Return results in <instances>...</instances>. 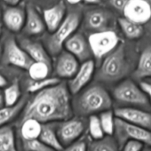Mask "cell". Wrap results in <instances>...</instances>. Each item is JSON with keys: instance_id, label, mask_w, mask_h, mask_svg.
Here are the masks:
<instances>
[{"instance_id": "6da1fadb", "label": "cell", "mask_w": 151, "mask_h": 151, "mask_svg": "<svg viewBox=\"0 0 151 151\" xmlns=\"http://www.w3.org/2000/svg\"><path fill=\"white\" fill-rule=\"evenodd\" d=\"M69 94V87L63 82L38 91L27 103L22 120L34 119L46 124L71 119L72 109Z\"/></svg>"}, {"instance_id": "7a4b0ae2", "label": "cell", "mask_w": 151, "mask_h": 151, "mask_svg": "<svg viewBox=\"0 0 151 151\" xmlns=\"http://www.w3.org/2000/svg\"><path fill=\"white\" fill-rule=\"evenodd\" d=\"M78 105L81 113L89 114L111 109L112 100L105 88L100 86H94L81 96Z\"/></svg>"}, {"instance_id": "3957f363", "label": "cell", "mask_w": 151, "mask_h": 151, "mask_svg": "<svg viewBox=\"0 0 151 151\" xmlns=\"http://www.w3.org/2000/svg\"><path fill=\"white\" fill-rule=\"evenodd\" d=\"M81 23V16L78 13H71L65 17L60 26L52 33L47 41L49 52L56 55L61 52L65 42L75 33Z\"/></svg>"}, {"instance_id": "277c9868", "label": "cell", "mask_w": 151, "mask_h": 151, "mask_svg": "<svg viewBox=\"0 0 151 151\" xmlns=\"http://www.w3.org/2000/svg\"><path fill=\"white\" fill-rule=\"evenodd\" d=\"M127 69L125 44H120L106 55L99 71V78L106 81H116L125 75Z\"/></svg>"}, {"instance_id": "5b68a950", "label": "cell", "mask_w": 151, "mask_h": 151, "mask_svg": "<svg viewBox=\"0 0 151 151\" xmlns=\"http://www.w3.org/2000/svg\"><path fill=\"white\" fill-rule=\"evenodd\" d=\"M115 139L120 149L129 140H135L151 147V130L115 118Z\"/></svg>"}, {"instance_id": "8992f818", "label": "cell", "mask_w": 151, "mask_h": 151, "mask_svg": "<svg viewBox=\"0 0 151 151\" xmlns=\"http://www.w3.org/2000/svg\"><path fill=\"white\" fill-rule=\"evenodd\" d=\"M88 44L92 54L100 59L115 50L119 46V38L111 29L95 32L88 37Z\"/></svg>"}, {"instance_id": "52a82bcc", "label": "cell", "mask_w": 151, "mask_h": 151, "mask_svg": "<svg viewBox=\"0 0 151 151\" xmlns=\"http://www.w3.org/2000/svg\"><path fill=\"white\" fill-rule=\"evenodd\" d=\"M2 62L4 64L28 70L34 61L20 44H18L16 39L10 36L4 41Z\"/></svg>"}, {"instance_id": "ba28073f", "label": "cell", "mask_w": 151, "mask_h": 151, "mask_svg": "<svg viewBox=\"0 0 151 151\" xmlns=\"http://www.w3.org/2000/svg\"><path fill=\"white\" fill-rule=\"evenodd\" d=\"M114 97L119 101L137 105H147L149 99L141 87L131 80L119 83L114 91Z\"/></svg>"}, {"instance_id": "9c48e42d", "label": "cell", "mask_w": 151, "mask_h": 151, "mask_svg": "<svg viewBox=\"0 0 151 151\" xmlns=\"http://www.w3.org/2000/svg\"><path fill=\"white\" fill-rule=\"evenodd\" d=\"M123 13L125 18L142 25L151 19L150 4L147 0H128Z\"/></svg>"}, {"instance_id": "30bf717a", "label": "cell", "mask_w": 151, "mask_h": 151, "mask_svg": "<svg viewBox=\"0 0 151 151\" xmlns=\"http://www.w3.org/2000/svg\"><path fill=\"white\" fill-rule=\"evenodd\" d=\"M85 131V125L82 120L72 119L65 120L59 126L58 136L63 147L69 145L81 138Z\"/></svg>"}, {"instance_id": "8fae6325", "label": "cell", "mask_w": 151, "mask_h": 151, "mask_svg": "<svg viewBox=\"0 0 151 151\" xmlns=\"http://www.w3.org/2000/svg\"><path fill=\"white\" fill-rule=\"evenodd\" d=\"M115 116L127 122L151 130V114L139 109L120 108L114 111Z\"/></svg>"}, {"instance_id": "7c38bea8", "label": "cell", "mask_w": 151, "mask_h": 151, "mask_svg": "<svg viewBox=\"0 0 151 151\" xmlns=\"http://www.w3.org/2000/svg\"><path fill=\"white\" fill-rule=\"evenodd\" d=\"M112 16L109 11L103 9H94L86 13L85 26L87 29L95 32L109 30L111 25Z\"/></svg>"}, {"instance_id": "4fadbf2b", "label": "cell", "mask_w": 151, "mask_h": 151, "mask_svg": "<svg viewBox=\"0 0 151 151\" xmlns=\"http://www.w3.org/2000/svg\"><path fill=\"white\" fill-rule=\"evenodd\" d=\"M64 47L68 52L75 55L80 61L85 62L91 59L92 52L88 41L81 33H74L65 42Z\"/></svg>"}, {"instance_id": "5bb4252c", "label": "cell", "mask_w": 151, "mask_h": 151, "mask_svg": "<svg viewBox=\"0 0 151 151\" xmlns=\"http://www.w3.org/2000/svg\"><path fill=\"white\" fill-rule=\"evenodd\" d=\"M94 71V60L90 59L83 62L75 76L69 81L68 85L69 91L72 94H75L81 91V90L85 87L91 79Z\"/></svg>"}, {"instance_id": "9a60e30c", "label": "cell", "mask_w": 151, "mask_h": 151, "mask_svg": "<svg viewBox=\"0 0 151 151\" xmlns=\"http://www.w3.org/2000/svg\"><path fill=\"white\" fill-rule=\"evenodd\" d=\"M78 60L75 55L68 52L61 51L56 62L55 70L58 77L63 78H73L79 69Z\"/></svg>"}, {"instance_id": "2e32d148", "label": "cell", "mask_w": 151, "mask_h": 151, "mask_svg": "<svg viewBox=\"0 0 151 151\" xmlns=\"http://www.w3.org/2000/svg\"><path fill=\"white\" fill-rule=\"evenodd\" d=\"M2 19L4 25L9 30L18 32L24 27L26 22V10L21 7L10 6L4 10Z\"/></svg>"}, {"instance_id": "e0dca14e", "label": "cell", "mask_w": 151, "mask_h": 151, "mask_svg": "<svg viewBox=\"0 0 151 151\" xmlns=\"http://www.w3.org/2000/svg\"><path fill=\"white\" fill-rule=\"evenodd\" d=\"M66 10V4L63 1H60L52 7L44 10V21L49 32L52 33L60 26L65 19Z\"/></svg>"}, {"instance_id": "ac0fdd59", "label": "cell", "mask_w": 151, "mask_h": 151, "mask_svg": "<svg viewBox=\"0 0 151 151\" xmlns=\"http://www.w3.org/2000/svg\"><path fill=\"white\" fill-rule=\"evenodd\" d=\"M24 31L29 35H38L42 33L46 28L44 19L33 5L28 4L26 7V22Z\"/></svg>"}, {"instance_id": "d6986e66", "label": "cell", "mask_w": 151, "mask_h": 151, "mask_svg": "<svg viewBox=\"0 0 151 151\" xmlns=\"http://www.w3.org/2000/svg\"><path fill=\"white\" fill-rule=\"evenodd\" d=\"M19 44L34 62H44L52 66L50 55L45 48L40 43L27 38H22L19 41Z\"/></svg>"}, {"instance_id": "ffe728a7", "label": "cell", "mask_w": 151, "mask_h": 151, "mask_svg": "<svg viewBox=\"0 0 151 151\" xmlns=\"http://www.w3.org/2000/svg\"><path fill=\"white\" fill-rule=\"evenodd\" d=\"M42 124L34 119L21 120L20 135L22 140H32L39 138Z\"/></svg>"}, {"instance_id": "44dd1931", "label": "cell", "mask_w": 151, "mask_h": 151, "mask_svg": "<svg viewBox=\"0 0 151 151\" xmlns=\"http://www.w3.org/2000/svg\"><path fill=\"white\" fill-rule=\"evenodd\" d=\"M27 103V97L24 96L16 105L13 106H4L0 109V128L7 125L16 117Z\"/></svg>"}, {"instance_id": "7402d4cb", "label": "cell", "mask_w": 151, "mask_h": 151, "mask_svg": "<svg viewBox=\"0 0 151 151\" xmlns=\"http://www.w3.org/2000/svg\"><path fill=\"white\" fill-rule=\"evenodd\" d=\"M38 139L55 151H60L63 149L57 132L50 125L42 124V129Z\"/></svg>"}, {"instance_id": "603a6c76", "label": "cell", "mask_w": 151, "mask_h": 151, "mask_svg": "<svg viewBox=\"0 0 151 151\" xmlns=\"http://www.w3.org/2000/svg\"><path fill=\"white\" fill-rule=\"evenodd\" d=\"M134 76L139 79L151 78V47L145 49L140 55Z\"/></svg>"}, {"instance_id": "cb8c5ba5", "label": "cell", "mask_w": 151, "mask_h": 151, "mask_svg": "<svg viewBox=\"0 0 151 151\" xmlns=\"http://www.w3.org/2000/svg\"><path fill=\"white\" fill-rule=\"evenodd\" d=\"M118 24L122 29L123 33L128 38L137 39L143 35L144 29H143L142 25L135 23L127 18H119Z\"/></svg>"}, {"instance_id": "d4e9b609", "label": "cell", "mask_w": 151, "mask_h": 151, "mask_svg": "<svg viewBox=\"0 0 151 151\" xmlns=\"http://www.w3.org/2000/svg\"><path fill=\"white\" fill-rule=\"evenodd\" d=\"M0 151H18L14 131L9 125L0 128Z\"/></svg>"}, {"instance_id": "484cf974", "label": "cell", "mask_w": 151, "mask_h": 151, "mask_svg": "<svg viewBox=\"0 0 151 151\" xmlns=\"http://www.w3.org/2000/svg\"><path fill=\"white\" fill-rule=\"evenodd\" d=\"M119 144L112 136L103 137L100 139L94 140L89 146L88 151H120Z\"/></svg>"}, {"instance_id": "4316f807", "label": "cell", "mask_w": 151, "mask_h": 151, "mask_svg": "<svg viewBox=\"0 0 151 151\" xmlns=\"http://www.w3.org/2000/svg\"><path fill=\"white\" fill-rule=\"evenodd\" d=\"M21 90L19 81L16 80L11 85L7 86L4 91L5 106H13L20 100Z\"/></svg>"}, {"instance_id": "83f0119b", "label": "cell", "mask_w": 151, "mask_h": 151, "mask_svg": "<svg viewBox=\"0 0 151 151\" xmlns=\"http://www.w3.org/2000/svg\"><path fill=\"white\" fill-rule=\"evenodd\" d=\"M51 71V66L44 62H33L28 69L29 75L33 81H39L47 78Z\"/></svg>"}, {"instance_id": "f1b7e54d", "label": "cell", "mask_w": 151, "mask_h": 151, "mask_svg": "<svg viewBox=\"0 0 151 151\" xmlns=\"http://www.w3.org/2000/svg\"><path fill=\"white\" fill-rule=\"evenodd\" d=\"M114 112L111 109L103 111L100 114V120L102 128L105 134L108 136H112L115 131V118Z\"/></svg>"}, {"instance_id": "f546056e", "label": "cell", "mask_w": 151, "mask_h": 151, "mask_svg": "<svg viewBox=\"0 0 151 151\" xmlns=\"http://www.w3.org/2000/svg\"><path fill=\"white\" fill-rule=\"evenodd\" d=\"M60 82L58 78H46L39 81H33L27 88V91L29 93L38 92L45 88L56 85Z\"/></svg>"}, {"instance_id": "4dcf8cb0", "label": "cell", "mask_w": 151, "mask_h": 151, "mask_svg": "<svg viewBox=\"0 0 151 151\" xmlns=\"http://www.w3.org/2000/svg\"><path fill=\"white\" fill-rule=\"evenodd\" d=\"M88 131L90 136L94 140H97L104 137V131L100 123V118L91 115L88 119Z\"/></svg>"}, {"instance_id": "1f68e13d", "label": "cell", "mask_w": 151, "mask_h": 151, "mask_svg": "<svg viewBox=\"0 0 151 151\" xmlns=\"http://www.w3.org/2000/svg\"><path fill=\"white\" fill-rule=\"evenodd\" d=\"M22 147L24 151H55L41 142L39 139L32 140H22Z\"/></svg>"}, {"instance_id": "d6a6232c", "label": "cell", "mask_w": 151, "mask_h": 151, "mask_svg": "<svg viewBox=\"0 0 151 151\" xmlns=\"http://www.w3.org/2000/svg\"><path fill=\"white\" fill-rule=\"evenodd\" d=\"M87 144L85 140L78 139L77 141L74 142L73 143L70 144L69 145L66 146V147H63V149L60 151H87Z\"/></svg>"}, {"instance_id": "836d02e7", "label": "cell", "mask_w": 151, "mask_h": 151, "mask_svg": "<svg viewBox=\"0 0 151 151\" xmlns=\"http://www.w3.org/2000/svg\"><path fill=\"white\" fill-rule=\"evenodd\" d=\"M144 148L143 143L135 140H129L122 146V151H142Z\"/></svg>"}, {"instance_id": "e575fe53", "label": "cell", "mask_w": 151, "mask_h": 151, "mask_svg": "<svg viewBox=\"0 0 151 151\" xmlns=\"http://www.w3.org/2000/svg\"><path fill=\"white\" fill-rule=\"evenodd\" d=\"M128 0H109L110 4L114 7L115 9L120 11H123L124 8L126 6Z\"/></svg>"}, {"instance_id": "d590c367", "label": "cell", "mask_w": 151, "mask_h": 151, "mask_svg": "<svg viewBox=\"0 0 151 151\" xmlns=\"http://www.w3.org/2000/svg\"><path fill=\"white\" fill-rule=\"evenodd\" d=\"M140 87L144 91V92L147 94L148 99L151 102V83L147 82L140 83Z\"/></svg>"}, {"instance_id": "8d00e7d4", "label": "cell", "mask_w": 151, "mask_h": 151, "mask_svg": "<svg viewBox=\"0 0 151 151\" xmlns=\"http://www.w3.org/2000/svg\"><path fill=\"white\" fill-rule=\"evenodd\" d=\"M2 1L10 6H16L20 2V0H2Z\"/></svg>"}, {"instance_id": "74e56055", "label": "cell", "mask_w": 151, "mask_h": 151, "mask_svg": "<svg viewBox=\"0 0 151 151\" xmlns=\"http://www.w3.org/2000/svg\"><path fill=\"white\" fill-rule=\"evenodd\" d=\"M7 84V81L2 75L0 74V88L6 86Z\"/></svg>"}, {"instance_id": "f35d334b", "label": "cell", "mask_w": 151, "mask_h": 151, "mask_svg": "<svg viewBox=\"0 0 151 151\" xmlns=\"http://www.w3.org/2000/svg\"><path fill=\"white\" fill-rule=\"evenodd\" d=\"M5 106V103H4V91L0 89V109Z\"/></svg>"}, {"instance_id": "ab89813d", "label": "cell", "mask_w": 151, "mask_h": 151, "mask_svg": "<svg viewBox=\"0 0 151 151\" xmlns=\"http://www.w3.org/2000/svg\"><path fill=\"white\" fill-rule=\"evenodd\" d=\"M83 1L88 4H97L100 2V0H83Z\"/></svg>"}, {"instance_id": "60d3db41", "label": "cell", "mask_w": 151, "mask_h": 151, "mask_svg": "<svg viewBox=\"0 0 151 151\" xmlns=\"http://www.w3.org/2000/svg\"><path fill=\"white\" fill-rule=\"evenodd\" d=\"M66 1H68V2L69 3V4H78V3L81 2L82 0H66Z\"/></svg>"}, {"instance_id": "b9f144b4", "label": "cell", "mask_w": 151, "mask_h": 151, "mask_svg": "<svg viewBox=\"0 0 151 151\" xmlns=\"http://www.w3.org/2000/svg\"><path fill=\"white\" fill-rule=\"evenodd\" d=\"M142 151H151V147H149V146H147V147H144V148L142 150Z\"/></svg>"}, {"instance_id": "7bdbcfd3", "label": "cell", "mask_w": 151, "mask_h": 151, "mask_svg": "<svg viewBox=\"0 0 151 151\" xmlns=\"http://www.w3.org/2000/svg\"><path fill=\"white\" fill-rule=\"evenodd\" d=\"M1 8H0V19H1Z\"/></svg>"}, {"instance_id": "ee69618b", "label": "cell", "mask_w": 151, "mask_h": 151, "mask_svg": "<svg viewBox=\"0 0 151 151\" xmlns=\"http://www.w3.org/2000/svg\"><path fill=\"white\" fill-rule=\"evenodd\" d=\"M147 1H148V2L150 3V7H151V0H147Z\"/></svg>"}, {"instance_id": "f6af8a7d", "label": "cell", "mask_w": 151, "mask_h": 151, "mask_svg": "<svg viewBox=\"0 0 151 151\" xmlns=\"http://www.w3.org/2000/svg\"><path fill=\"white\" fill-rule=\"evenodd\" d=\"M1 24H0V35H1Z\"/></svg>"}]
</instances>
